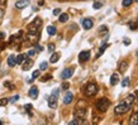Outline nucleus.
Segmentation results:
<instances>
[{
    "instance_id": "nucleus-30",
    "label": "nucleus",
    "mask_w": 138,
    "mask_h": 125,
    "mask_svg": "<svg viewBox=\"0 0 138 125\" xmlns=\"http://www.w3.org/2000/svg\"><path fill=\"white\" fill-rule=\"evenodd\" d=\"M103 32L108 33V28H106V25H103V27L99 28V33H103Z\"/></svg>"
},
{
    "instance_id": "nucleus-37",
    "label": "nucleus",
    "mask_w": 138,
    "mask_h": 125,
    "mask_svg": "<svg viewBox=\"0 0 138 125\" xmlns=\"http://www.w3.org/2000/svg\"><path fill=\"white\" fill-rule=\"evenodd\" d=\"M58 14H61V9H55L53 10V15H58Z\"/></svg>"
},
{
    "instance_id": "nucleus-17",
    "label": "nucleus",
    "mask_w": 138,
    "mask_h": 125,
    "mask_svg": "<svg viewBox=\"0 0 138 125\" xmlns=\"http://www.w3.org/2000/svg\"><path fill=\"white\" fill-rule=\"evenodd\" d=\"M127 68H128V63L126 61H122L119 63V72H126Z\"/></svg>"
},
{
    "instance_id": "nucleus-44",
    "label": "nucleus",
    "mask_w": 138,
    "mask_h": 125,
    "mask_svg": "<svg viewBox=\"0 0 138 125\" xmlns=\"http://www.w3.org/2000/svg\"><path fill=\"white\" fill-rule=\"evenodd\" d=\"M137 58H138V51H137Z\"/></svg>"
},
{
    "instance_id": "nucleus-40",
    "label": "nucleus",
    "mask_w": 138,
    "mask_h": 125,
    "mask_svg": "<svg viewBox=\"0 0 138 125\" xmlns=\"http://www.w3.org/2000/svg\"><path fill=\"white\" fill-rule=\"evenodd\" d=\"M6 4V0H0V6H4Z\"/></svg>"
},
{
    "instance_id": "nucleus-28",
    "label": "nucleus",
    "mask_w": 138,
    "mask_h": 125,
    "mask_svg": "<svg viewBox=\"0 0 138 125\" xmlns=\"http://www.w3.org/2000/svg\"><path fill=\"white\" fill-rule=\"evenodd\" d=\"M133 3V0H123V6H129L130 4H132Z\"/></svg>"
},
{
    "instance_id": "nucleus-7",
    "label": "nucleus",
    "mask_w": 138,
    "mask_h": 125,
    "mask_svg": "<svg viewBox=\"0 0 138 125\" xmlns=\"http://www.w3.org/2000/svg\"><path fill=\"white\" fill-rule=\"evenodd\" d=\"M81 23H82V28L86 29V31L91 29L92 25H94V21H92V19H90V18H85V19H82Z\"/></svg>"
},
{
    "instance_id": "nucleus-22",
    "label": "nucleus",
    "mask_w": 138,
    "mask_h": 125,
    "mask_svg": "<svg viewBox=\"0 0 138 125\" xmlns=\"http://www.w3.org/2000/svg\"><path fill=\"white\" fill-rule=\"evenodd\" d=\"M106 47H108V44H106V43L104 42V43H103V44H101V47H100V49H99V52H98V54H96V58H98V57H100L101 54H103V53H104V51H105V48H106Z\"/></svg>"
},
{
    "instance_id": "nucleus-3",
    "label": "nucleus",
    "mask_w": 138,
    "mask_h": 125,
    "mask_svg": "<svg viewBox=\"0 0 138 125\" xmlns=\"http://www.w3.org/2000/svg\"><path fill=\"white\" fill-rule=\"evenodd\" d=\"M58 94H60V90L56 89V90H53L52 95L48 97V106L51 109H56L57 107V99H58Z\"/></svg>"
},
{
    "instance_id": "nucleus-29",
    "label": "nucleus",
    "mask_w": 138,
    "mask_h": 125,
    "mask_svg": "<svg viewBox=\"0 0 138 125\" xmlns=\"http://www.w3.org/2000/svg\"><path fill=\"white\" fill-rule=\"evenodd\" d=\"M8 102H9L8 99H1V100H0V106H5Z\"/></svg>"
},
{
    "instance_id": "nucleus-4",
    "label": "nucleus",
    "mask_w": 138,
    "mask_h": 125,
    "mask_svg": "<svg viewBox=\"0 0 138 125\" xmlns=\"http://www.w3.org/2000/svg\"><path fill=\"white\" fill-rule=\"evenodd\" d=\"M41 25H42V20H41V18H35V19L32 21V23L29 24V34H35V33H38Z\"/></svg>"
},
{
    "instance_id": "nucleus-41",
    "label": "nucleus",
    "mask_w": 138,
    "mask_h": 125,
    "mask_svg": "<svg viewBox=\"0 0 138 125\" xmlns=\"http://www.w3.org/2000/svg\"><path fill=\"white\" fill-rule=\"evenodd\" d=\"M3 15H4V10H3V9H0V20L3 19Z\"/></svg>"
},
{
    "instance_id": "nucleus-32",
    "label": "nucleus",
    "mask_w": 138,
    "mask_h": 125,
    "mask_svg": "<svg viewBox=\"0 0 138 125\" xmlns=\"http://www.w3.org/2000/svg\"><path fill=\"white\" fill-rule=\"evenodd\" d=\"M132 31H136V29H138V23H130V27H129Z\"/></svg>"
},
{
    "instance_id": "nucleus-38",
    "label": "nucleus",
    "mask_w": 138,
    "mask_h": 125,
    "mask_svg": "<svg viewBox=\"0 0 138 125\" xmlns=\"http://www.w3.org/2000/svg\"><path fill=\"white\" fill-rule=\"evenodd\" d=\"M123 42H124V44H126V46L130 44V39H128V38H124V41H123Z\"/></svg>"
},
{
    "instance_id": "nucleus-36",
    "label": "nucleus",
    "mask_w": 138,
    "mask_h": 125,
    "mask_svg": "<svg viewBox=\"0 0 138 125\" xmlns=\"http://www.w3.org/2000/svg\"><path fill=\"white\" fill-rule=\"evenodd\" d=\"M70 87V85L67 83V82H65V83H62V90H67Z\"/></svg>"
},
{
    "instance_id": "nucleus-5",
    "label": "nucleus",
    "mask_w": 138,
    "mask_h": 125,
    "mask_svg": "<svg viewBox=\"0 0 138 125\" xmlns=\"http://www.w3.org/2000/svg\"><path fill=\"white\" fill-rule=\"evenodd\" d=\"M98 92V86L95 83H89L86 86V90H85V94L88 95V96H94Z\"/></svg>"
},
{
    "instance_id": "nucleus-6",
    "label": "nucleus",
    "mask_w": 138,
    "mask_h": 125,
    "mask_svg": "<svg viewBox=\"0 0 138 125\" xmlns=\"http://www.w3.org/2000/svg\"><path fill=\"white\" fill-rule=\"evenodd\" d=\"M89 60H90V52L89 51H82V52H80V54H79V61L80 62L84 63Z\"/></svg>"
},
{
    "instance_id": "nucleus-24",
    "label": "nucleus",
    "mask_w": 138,
    "mask_h": 125,
    "mask_svg": "<svg viewBox=\"0 0 138 125\" xmlns=\"http://www.w3.org/2000/svg\"><path fill=\"white\" fill-rule=\"evenodd\" d=\"M38 76H39V70H37V71H34V72H33L32 78L29 80V82H32V81H33V80H35V78H38Z\"/></svg>"
},
{
    "instance_id": "nucleus-19",
    "label": "nucleus",
    "mask_w": 138,
    "mask_h": 125,
    "mask_svg": "<svg viewBox=\"0 0 138 125\" xmlns=\"http://www.w3.org/2000/svg\"><path fill=\"white\" fill-rule=\"evenodd\" d=\"M56 32H57V31H56V27H55V25H48V27H47V33H48L49 35H55Z\"/></svg>"
},
{
    "instance_id": "nucleus-35",
    "label": "nucleus",
    "mask_w": 138,
    "mask_h": 125,
    "mask_svg": "<svg viewBox=\"0 0 138 125\" xmlns=\"http://www.w3.org/2000/svg\"><path fill=\"white\" fill-rule=\"evenodd\" d=\"M48 51H49V52H53V51H55V44H52V43L48 44Z\"/></svg>"
},
{
    "instance_id": "nucleus-2",
    "label": "nucleus",
    "mask_w": 138,
    "mask_h": 125,
    "mask_svg": "<svg viewBox=\"0 0 138 125\" xmlns=\"http://www.w3.org/2000/svg\"><path fill=\"white\" fill-rule=\"evenodd\" d=\"M129 109H130L129 102L123 101V102H120V104H118L117 106H115L114 111H115V114H126L127 111H129Z\"/></svg>"
},
{
    "instance_id": "nucleus-42",
    "label": "nucleus",
    "mask_w": 138,
    "mask_h": 125,
    "mask_svg": "<svg viewBox=\"0 0 138 125\" xmlns=\"http://www.w3.org/2000/svg\"><path fill=\"white\" fill-rule=\"evenodd\" d=\"M4 38H5V34L3 32H0V39H4Z\"/></svg>"
},
{
    "instance_id": "nucleus-11",
    "label": "nucleus",
    "mask_w": 138,
    "mask_h": 125,
    "mask_svg": "<svg viewBox=\"0 0 138 125\" xmlns=\"http://www.w3.org/2000/svg\"><path fill=\"white\" fill-rule=\"evenodd\" d=\"M72 99H74V95H72V92L67 91V92H66V95L63 96V104H65V105H69V104H71Z\"/></svg>"
},
{
    "instance_id": "nucleus-10",
    "label": "nucleus",
    "mask_w": 138,
    "mask_h": 125,
    "mask_svg": "<svg viewBox=\"0 0 138 125\" xmlns=\"http://www.w3.org/2000/svg\"><path fill=\"white\" fill-rule=\"evenodd\" d=\"M29 4H31L29 0H19V1L15 3V8H17V9H24V8H27Z\"/></svg>"
},
{
    "instance_id": "nucleus-27",
    "label": "nucleus",
    "mask_w": 138,
    "mask_h": 125,
    "mask_svg": "<svg viewBox=\"0 0 138 125\" xmlns=\"http://www.w3.org/2000/svg\"><path fill=\"white\" fill-rule=\"evenodd\" d=\"M25 110L28 111V115L32 116V111H31V110H32V105H31V104H27V105H25Z\"/></svg>"
},
{
    "instance_id": "nucleus-14",
    "label": "nucleus",
    "mask_w": 138,
    "mask_h": 125,
    "mask_svg": "<svg viewBox=\"0 0 138 125\" xmlns=\"http://www.w3.org/2000/svg\"><path fill=\"white\" fill-rule=\"evenodd\" d=\"M119 82V73H113L110 76V85L112 86H115Z\"/></svg>"
},
{
    "instance_id": "nucleus-46",
    "label": "nucleus",
    "mask_w": 138,
    "mask_h": 125,
    "mask_svg": "<svg viewBox=\"0 0 138 125\" xmlns=\"http://www.w3.org/2000/svg\"><path fill=\"white\" fill-rule=\"evenodd\" d=\"M0 124H1V121H0Z\"/></svg>"
},
{
    "instance_id": "nucleus-23",
    "label": "nucleus",
    "mask_w": 138,
    "mask_h": 125,
    "mask_svg": "<svg viewBox=\"0 0 138 125\" xmlns=\"http://www.w3.org/2000/svg\"><path fill=\"white\" fill-rule=\"evenodd\" d=\"M103 3H101V1H95V3H94V5H92V8L94 9H101V8H103Z\"/></svg>"
},
{
    "instance_id": "nucleus-21",
    "label": "nucleus",
    "mask_w": 138,
    "mask_h": 125,
    "mask_svg": "<svg viewBox=\"0 0 138 125\" xmlns=\"http://www.w3.org/2000/svg\"><path fill=\"white\" fill-rule=\"evenodd\" d=\"M58 20L61 21V23H66V21L69 20V14H66V13H62L61 15H60V18H58Z\"/></svg>"
},
{
    "instance_id": "nucleus-1",
    "label": "nucleus",
    "mask_w": 138,
    "mask_h": 125,
    "mask_svg": "<svg viewBox=\"0 0 138 125\" xmlns=\"http://www.w3.org/2000/svg\"><path fill=\"white\" fill-rule=\"evenodd\" d=\"M109 106H110V101L106 100V99H99L96 101V109L100 113H105L109 109Z\"/></svg>"
},
{
    "instance_id": "nucleus-9",
    "label": "nucleus",
    "mask_w": 138,
    "mask_h": 125,
    "mask_svg": "<svg viewBox=\"0 0 138 125\" xmlns=\"http://www.w3.org/2000/svg\"><path fill=\"white\" fill-rule=\"evenodd\" d=\"M72 75H74V68H65L61 73V77L63 80H69Z\"/></svg>"
},
{
    "instance_id": "nucleus-20",
    "label": "nucleus",
    "mask_w": 138,
    "mask_h": 125,
    "mask_svg": "<svg viewBox=\"0 0 138 125\" xmlns=\"http://www.w3.org/2000/svg\"><path fill=\"white\" fill-rule=\"evenodd\" d=\"M25 60H27V54H19V56H17V63L18 64H22Z\"/></svg>"
},
{
    "instance_id": "nucleus-12",
    "label": "nucleus",
    "mask_w": 138,
    "mask_h": 125,
    "mask_svg": "<svg viewBox=\"0 0 138 125\" xmlns=\"http://www.w3.org/2000/svg\"><path fill=\"white\" fill-rule=\"evenodd\" d=\"M28 95H29V97H32V99H37L38 97V89L35 86H32Z\"/></svg>"
},
{
    "instance_id": "nucleus-25",
    "label": "nucleus",
    "mask_w": 138,
    "mask_h": 125,
    "mask_svg": "<svg viewBox=\"0 0 138 125\" xmlns=\"http://www.w3.org/2000/svg\"><path fill=\"white\" fill-rule=\"evenodd\" d=\"M122 86H123V87H127V86H129V78H128V77L123 78V81H122Z\"/></svg>"
},
{
    "instance_id": "nucleus-13",
    "label": "nucleus",
    "mask_w": 138,
    "mask_h": 125,
    "mask_svg": "<svg viewBox=\"0 0 138 125\" xmlns=\"http://www.w3.org/2000/svg\"><path fill=\"white\" fill-rule=\"evenodd\" d=\"M15 64H17V56L10 54L8 57V66H9V67H14Z\"/></svg>"
},
{
    "instance_id": "nucleus-26",
    "label": "nucleus",
    "mask_w": 138,
    "mask_h": 125,
    "mask_svg": "<svg viewBox=\"0 0 138 125\" xmlns=\"http://www.w3.org/2000/svg\"><path fill=\"white\" fill-rule=\"evenodd\" d=\"M47 67H48V63H47V62H42V63L39 64V70H41V71H45Z\"/></svg>"
},
{
    "instance_id": "nucleus-34",
    "label": "nucleus",
    "mask_w": 138,
    "mask_h": 125,
    "mask_svg": "<svg viewBox=\"0 0 138 125\" xmlns=\"http://www.w3.org/2000/svg\"><path fill=\"white\" fill-rule=\"evenodd\" d=\"M34 54H35V49H31L29 52H28V54H27V56H29V57H33Z\"/></svg>"
},
{
    "instance_id": "nucleus-45",
    "label": "nucleus",
    "mask_w": 138,
    "mask_h": 125,
    "mask_svg": "<svg viewBox=\"0 0 138 125\" xmlns=\"http://www.w3.org/2000/svg\"><path fill=\"white\" fill-rule=\"evenodd\" d=\"M136 1H137V3H138V0H136Z\"/></svg>"
},
{
    "instance_id": "nucleus-33",
    "label": "nucleus",
    "mask_w": 138,
    "mask_h": 125,
    "mask_svg": "<svg viewBox=\"0 0 138 125\" xmlns=\"http://www.w3.org/2000/svg\"><path fill=\"white\" fill-rule=\"evenodd\" d=\"M18 99H19V95H15V96H13L9 101H10V102H15V101H18Z\"/></svg>"
},
{
    "instance_id": "nucleus-15",
    "label": "nucleus",
    "mask_w": 138,
    "mask_h": 125,
    "mask_svg": "<svg viewBox=\"0 0 138 125\" xmlns=\"http://www.w3.org/2000/svg\"><path fill=\"white\" fill-rule=\"evenodd\" d=\"M32 66H33V61L32 60H25L23 62V70L24 71H28V70H31Z\"/></svg>"
},
{
    "instance_id": "nucleus-16",
    "label": "nucleus",
    "mask_w": 138,
    "mask_h": 125,
    "mask_svg": "<svg viewBox=\"0 0 138 125\" xmlns=\"http://www.w3.org/2000/svg\"><path fill=\"white\" fill-rule=\"evenodd\" d=\"M129 124H130V125H137V124H138V113H136V114H133L132 116H130Z\"/></svg>"
},
{
    "instance_id": "nucleus-18",
    "label": "nucleus",
    "mask_w": 138,
    "mask_h": 125,
    "mask_svg": "<svg viewBox=\"0 0 138 125\" xmlns=\"http://www.w3.org/2000/svg\"><path fill=\"white\" fill-rule=\"evenodd\" d=\"M60 56H61V54H60L58 52H56V53H53L52 56H51V60H49V61H51V63H56L57 61H58V60H60Z\"/></svg>"
},
{
    "instance_id": "nucleus-8",
    "label": "nucleus",
    "mask_w": 138,
    "mask_h": 125,
    "mask_svg": "<svg viewBox=\"0 0 138 125\" xmlns=\"http://www.w3.org/2000/svg\"><path fill=\"white\" fill-rule=\"evenodd\" d=\"M85 116H86V109H85V107H81V106H79V107L75 110V117L84 119Z\"/></svg>"
},
{
    "instance_id": "nucleus-39",
    "label": "nucleus",
    "mask_w": 138,
    "mask_h": 125,
    "mask_svg": "<svg viewBox=\"0 0 138 125\" xmlns=\"http://www.w3.org/2000/svg\"><path fill=\"white\" fill-rule=\"evenodd\" d=\"M35 48H37L38 52H41V51H43V47H41L39 44H35Z\"/></svg>"
},
{
    "instance_id": "nucleus-31",
    "label": "nucleus",
    "mask_w": 138,
    "mask_h": 125,
    "mask_svg": "<svg viewBox=\"0 0 138 125\" xmlns=\"http://www.w3.org/2000/svg\"><path fill=\"white\" fill-rule=\"evenodd\" d=\"M51 78H52V76H51V75H46V77H42L41 81H42V82H46V81H48Z\"/></svg>"
},
{
    "instance_id": "nucleus-43",
    "label": "nucleus",
    "mask_w": 138,
    "mask_h": 125,
    "mask_svg": "<svg viewBox=\"0 0 138 125\" xmlns=\"http://www.w3.org/2000/svg\"><path fill=\"white\" fill-rule=\"evenodd\" d=\"M38 4H39V5H43V4H45V1H43V0H39Z\"/></svg>"
}]
</instances>
